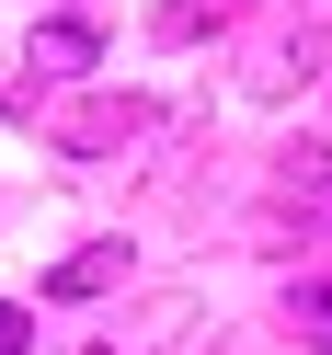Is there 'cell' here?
Instances as JSON below:
<instances>
[{"instance_id":"cell-1","label":"cell","mask_w":332,"mask_h":355,"mask_svg":"<svg viewBox=\"0 0 332 355\" xmlns=\"http://www.w3.org/2000/svg\"><path fill=\"white\" fill-rule=\"evenodd\" d=\"M24 69H35V80H80V69H103V35H92V24H46V35L24 46Z\"/></svg>"},{"instance_id":"cell-2","label":"cell","mask_w":332,"mask_h":355,"mask_svg":"<svg viewBox=\"0 0 332 355\" xmlns=\"http://www.w3.org/2000/svg\"><path fill=\"white\" fill-rule=\"evenodd\" d=\"M115 275H126V241H80V252L46 275V298H103Z\"/></svg>"},{"instance_id":"cell-3","label":"cell","mask_w":332,"mask_h":355,"mask_svg":"<svg viewBox=\"0 0 332 355\" xmlns=\"http://www.w3.org/2000/svg\"><path fill=\"white\" fill-rule=\"evenodd\" d=\"M138 126H149V103H138V92H115V103H80L58 138H69V149H115V138H138Z\"/></svg>"},{"instance_id":"cell-4","label":"cell","mask_w":332,"mask_h":355,"mask_svg":"<svg viewBox=\"0 0 332 355\" xmlns=\"http://www.w3.org/2000/svg\"><path fill=\"white\" fill-rule=\"evenodd\" d=\"M286 321H298V344H309V355H332V263H309V275L286 286Z\"/></svg>"},{"instance_id":"cell-5","label":"cell","mask_w":332,"mask_h":355,"mask_svg":"<svg viewBox=\"0 0 332 355\" xmlns=\"http://www.w3.org/2000/svg\"><path fill=\"white\" fill-rule=\"evenodd\" d=\"M0 355H35V309L24 298H0Z\"/></svg>"}]
</instances>
